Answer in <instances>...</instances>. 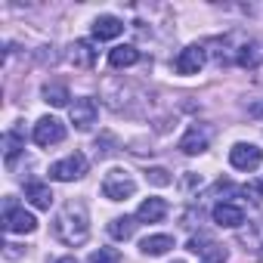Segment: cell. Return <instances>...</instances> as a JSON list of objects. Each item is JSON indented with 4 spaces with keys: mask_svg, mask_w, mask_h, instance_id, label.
<instances>
[{
    "mask_svg": "<svg viewBox=\"0 0 263 263\" xmlns=\"http://www.w3.org/2000/svg\"><path fill=\"white\" fill-rule=\"evenodd\" d=\"M53 235L74 248V245H84L90 238V217H87V204L84 201H65L59 208V214L53 217Z\"/></svg>",
    "mask_w": 263,
    "mask_h": 263,
    "instance_id": "obj_1",
    "label": "cell"
},
{
    "mask_svg": "<svg viewBox=\"0 0 263 263\" xmlns=\"http://www.w3.org/2000/svg\"><path fill=\"white\" fill-rule=\"evenodd\" d=\"M134 192H137V180L130 177L127 171L115 167V171L105 174V180H102V195H105L108 201H127Z\"/></svg>",
    "mask_w": 263,
    "mask_h": 263,
    "instance_id": "obj_2",
    "label": "cell"
},
{
    "mask_svg": "<svg viewBox=\"0 0 263 263\" xmlns=\"http://www.w3.org/2000/svg\"><path fill=\"white\" fill-rule=\"evenodd\" d=\"M84 174H87V158H84L81 152H71L68 158H62V161L50 164V177H53V180H59V183L81 180Z\"/></svg>",
    "mask_w": 263,
    "mask_h": 263,
    "instance_id": "obj_3",
    "label": "cell"
},
{
    "mask_svg": "<svg viewBox=\"0 0 263 263\" xmlns=\"http://www.w3.org/2000/svg\"><path fill=\"white\" fill-rule=\"evenodd\" d=\"M260 161H263V152H260L254 143H235V146L229 149V164H232L235 171L251 174V171L260 167Z\"/></svg>",
    "mask_w": 263,
    "mask_h": 263,
    "instance_id": "obj_4",
    "label": "cell"
},
{
    "mask_svg": "<svg viewBox=\"0 0 263 263\" xmlns=\"http://www.w3.org/2000/svg\"><path fill=\"white\" fill-rule=\"evenodd\" d=\"M68 118H71V124H74L78 130H90V127L96 124V118H99V105H96V99H90V96L74 99V102L68 105Z\"/></svg>",
    "mask_w": 263,
    "mask_h": 263,
    "instance_id": "obj_5",
    "label": "cell"
},
{
    "mask_svg": "<svg viewBox=\"0 0 263 263\" xmlns=\"http://www.w3.org/2000/svg\"><path fill=\"white\" fill-rule=\"evenodd\" d=\"M4 226H7V232H13V235H25V232H34V229H37V220H34V214H28V211L16 208V204H13V198H7Z\"/></svg>",
    "mask_w": 263,
    "mask_h": 263,
    "instance_id": "obj_6",
    "label": "cell"
},
{
    "mask_svg": "<svg viewBox=\"0 0 263 263\" xmlns=\"http://www.w3.org/2000/svg\"><path fill=\"white\" fill-rule=\"evenodd\" d=\"M65 140V124L59 121V118H41L37 124H34V143L37 146H44V149H50V146H56V143H62Z\"/></svg>",
    "mask_w": 263,
    "mask_h": 263,
    "instance_id": "obj_7",
    "label": "cell"
},
{
    "mask_svg": "<svg viewBox=\"0 0 263 263\" xmlns=\"http://www.w3.org/2000/svg\"><path fill=\"white\" fill-rule=\"evenodd\" d=\"M192 254H198L201 257V263H226V248L223 245H217V241H211L208 235H195V238H189V245H186Z\"/></svg>",
    "mask_w": 263,
    "mask_h": 263,
    "instance_id": "obj_8",
    "label": "cell"
},
{
    "mask_svg": "<svg viewBox=\"0 0 263 263\" xmlns=\"http://www.w3.org/2000/svg\"><path fill=\"white\" fill-rule=\"evenodd\" d=\"M201 65H204V47H198V44L186 47V50L174 59L177 74H198V71H201Z\"/></svg>",
    "mask_w": 263,
    "mask_h": 263,
    "instance_id": "obj_9",
    "label": "cell"
},
{
    "mask_svg": "<svg viewBox=\"0 0 263 263\" xmlns=\"http://www.w3.org/2000/svg\"><path fill=\"white\" fill-rule=\"evenodd\" d=\"M214 223L226 226V229H238L245 223V211L232 201H220V204H214Z\"/></svg>",
    "mask_w": 263,
    "mask_h": 263,
    "instance_id": "obj_10",
    "label": "cell"
},
{
    "mask_svg": "<svg viewBox=\"0 0 263 263\" xmlns=\"http://www.w3.org/2000/svg\"><path fill=\"white\" fill-rule=\"evenodd\" d=\"M208 130L204 127H198V124H192L189 130H186V137L180 140V152L183 155H201L204 149H208Z\"/></svg>",
    "mask_w": 263,
    "mask_h": 263,
    "instance_id": "obj_11",
    "label": "cell"
},
{
    "mask_svg": "<svg viewBox=\"0 0 263 263\" xmlns=\"http://www.w3.org/2000/svg\"><path fill=\"white\" fill-rule=\"evenodd\" d=\"M167 217V201L164 198H146L137 211V220L140 223H161Z\"/></svg>",
    "mask_w": 263,
    "mask_h": 263,
    "instance_id": "obj_12",
    "label": "cell"
},
{
    "mask_svg": "<svg viewBox=\"0 0 263 263\" xmlns=\"http://www.w3.org/2000/svg\"><path fill=\"white\" fill-rule=\"evenodd\" d=\"M121 31H124V22L118 16H99L93 22V37L96 41H115Z\"/></svg>",
    "mask_w": 263,
    "mask_h": 263,
    "instance_id": "obj_13",
    "label": "cell"
},
{
    "mask_svg": "<svg viewBox=\"0 0 263 263\" xmlns=\"http://www.w3.org/2000/svg\"><path fill=\"white\" fill-rule=\"evenodd\" d=\"M68 62H71L74 68H93V62H96V50H93L87 41H74V44L68 47Z\"/></svg>",
    "mask_w": 263,
    "mask_h": 263,
    "instance_id": "obj_14",
    "label": "cell"
},
{
    "mask_svg": "<svg viewBox=\"0 0 263 263\" xmlns=\"http://www.w3.org/2000/svg\"><path fill=\"white\" fill-rule=\"evenodd\" d=\"M25 198H28L34 208L50 211V204H53V189H50L47 183H41V180H31V183L25 186Z\"/></svg>",
    "mask_w": 263,
    "mask_h": 263,
    "instance_id": "obj_15",
    "label": "cell"
},
{
    "mask_svg": "<svg viewBox=\"0 0 263 263\" xmlns=\"http://www.w3.org/2000/svg\"><path fill=\"white\" fill-rule=\"evenodd\" d=\"M137 62H140V50L130 47V44L115 47V50L108 53V65H111V68H130V65H137Z\"/></svg>",
    "mask_w": 263,
    "mask_h": 263,
    "instance_id": "obj_16",
    "label": "cell"
},
{
    "mask_svg": "<svg viewBox=\"0 0 263 263\" xmlns=\"http://www.w3.org/2000/svg\"><path fill=\"white\" fill-rule=\"evenodd\" d=\"M171 248H174V238H171V235H149V238L140 241V251L149 254V257H161V254H167Z\"/></svg>",
    "mask_w": 263,
    "mask_h": 263,
    "instance_id": "obj_17",
    "label": "cell"
},
{
    "mask_svg": "<svg viewBox=\"0 0 263 263\" xmlns=\"http://www.w3.org/2000/svg\"><path fill=\"white\" fill-rule=\"evenodd\" d=\"M108 232H111V238H118V241L134 238V232H137V217H115V220L108 223Z\"/></svg>",
    "mask_w": 263,
    "mask_h": 263,
    "instance_id": "obj_18",
    "label": "cell"
},
{
    "mask_svg": "<svg viewBox=\"0 0 263 263\" xmlns=\"http://www.w3.org/2000/svg\"><path fill=\"white\" fill-rule=\"evenodd\" d=\"M25 149V140H22V130L19 127H13V130H7V137H4V155H7V164H13L16 161V155Z\"/></svg>",
    "mask_w": 263,
    "mask_h": 263,
    "instance_id": "obj_19",
    "label": "cell"
},
{
    "mask_svg": "<svg viewBox=\"0 0 263 263\" xmlns=\"http://www.w3.org/2000/svg\"><path fill=\"white\" fill-rule=\"evenodd\" d=\"M68 87L65 84H44V102H50V105H56V108H62V105H68Z\"/></svg>",
    "mask_w": 263,
    "mask_h": 263,
    "instance_id": "obj_20",
    "label": "cell"
},
{
    "mask_svg": "<svg viewBox=\"0 0 263 263\" xmlns=\"http://www.w3.org/2000/svg\"><path fill=\"white\" fill-rule=\"evenodd\" d=\"M238 65H241V68H257V65H260V50H257V44L238 47Z\"/></svg>",
    "mask_w": 263,
    "mask_h": 263,
    "instance_id": "obj_21",
    "label": "cell"
},
{
    "mask_svg": "<svg viewBox=\"0 0 263 263\" xmlns=\"http://www.w3.org/2000/svg\"><path fill=\"white\" fill-rule=\"evenodd\" d=\"M241 195L251 198L254 204H260V201H263V183H260V180H248V183L241 186Z\"/></svg>",
    "mask_w": 263,
    "mask_h": 263,
    "instance_id": "obj_22",
    "label": "cell"
},
{
    "mask_svg": "<svg viewBox=\"0 0 263 263\" xmlns=\"http://www.w3.org/2000/svg\"><path fill=\"white\" fill-rule=\"evenodd\" d=\"M90 263H121V254L115 248H99L90 254Z\"/></svg>",
    "mask_w": 263,
    "mask_h": 263,
    "instance_id": "obj_23",
    "label": "cell"
},
{
    "mask_svg": "<svg viewBox=\"0 0 263 263\" xmlns=\"http://www.w3.org/2000/svg\"><path fill=\"white\" fill-rule=\"evenodd\" d=\"M146 180L155 183V186H171V183H174V177H171L164 167H149V171H146Z\"/></svg>",
    "mask_w": 263,
    "mask_h": 263,
    "instance_id": "obj_24",
    "label": "cell"
},
{
    "mask_svg": "<svg viewBox=\"0 0 263 263\" xmlns=\"http://www.w3.org/2000/svg\"><path fill=\"white\" fill-rule=\"evenodd\" d=\"M56 263H78V260H74V257H59Z\"/></svg>",
    "mask_w": 263,
    "mask_h": 263,
    "instance_id": "obj_25",
    "label": "cell"
},
{
    "mask_svg": "<svg viewBox=\"0 0 263 263\" xmlns=\"http://www.w3.org/2000/svg\"><path fill=\"white\" fill-rule=\"evenodd\" d=\"M174 263H183V260H174Z\"/></svg>",
    "mask_w": 263,
    "mask_h": 263,
    "instance_id": "obj_26",
    "label": "cell"
}]
</instances>
